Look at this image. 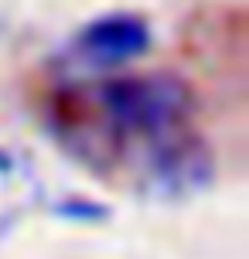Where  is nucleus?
<instances>
[{"instance_id": "f257e3e1", "label": "nucleus", "mask_w": 249, "mask_h": 259, "mask_svg": "<svg viewBox=\"0 0 249 259\" xmlns=\"http://www.w3.org/2000/svg\"><path fill=\"white\" fill-rule=\"evenodd\" d=\"M195 106L191 85L171 72L123 75L96 85V109L119 137H140L147 143L181 133Z\"/></svg>"}, {"instance_id": "f03ea898", "label": "nucleus", "mask_w": 249, "mask_h": 259, "mask_svg": "<svg viewBox=\"0 0 249 259\" xmlns=\"http://www.w3.org/2000/svg\"><path fill=\"white\" fill-rule=\"evenodd\" d=\"M147 191L157 198H184L201 191L212 181V154L201 140L174 133L168 140L150 143L147 154Z\"/></svg>"}, {"instance_id": "7ed1b4c3", "label": "nucleus", "mask_w": 249, "mask_h": 259, "mask_svg": "<svg viewBox=\"0 0 249 259\" xmlns=\"http://www.w3.org/2000/svg\"><path fill=\"white\" fill-rule=\"evenodd\" d=\"M150 24L137 14H103L75 34V52L89 58L92 68L123 65L150 52Z\"/></svg>"}, {"instance_id": "20e7f679", "label": "nucleus", "mask_w": 249, "mask_h": 259, "mask_svg": "<svg viewBox=\"0 0 249 259\" xmlns=\"http://www.w3.org/2000/svg\"><path fill=\"white\" fill-rule=\"evenodd\" d=\"M55 211L58 215H65V219H103L106 215V208L99 205H92V201H82V198H65L62 205H55Z\"/></svg>"}, {"instance_id": "39448f33", "label": "nucleus", "mask_w": 249, "mask_h": 259, "mask_svg": "<svg viewBox=\"0 0 249 259\" xmlns=\"http://www.w3.org/2000/svg\"><path fill=\"white\" fill-rule=\"evenodd\" d=\"M14 167V160H11V154H4V150H0V174H7V170Z\"/></svg>"}]
</instances>
